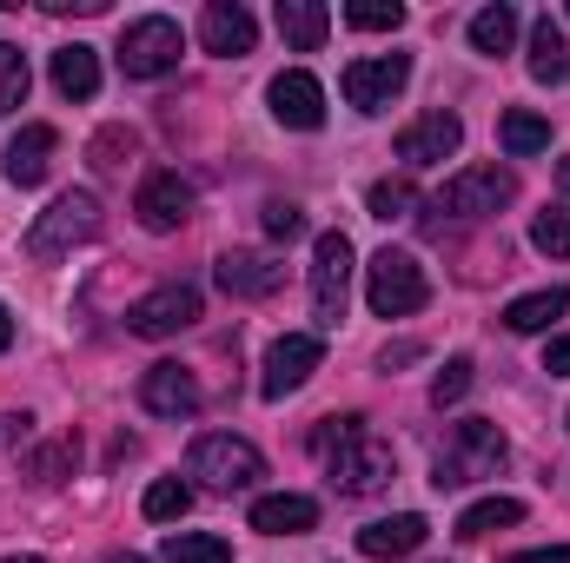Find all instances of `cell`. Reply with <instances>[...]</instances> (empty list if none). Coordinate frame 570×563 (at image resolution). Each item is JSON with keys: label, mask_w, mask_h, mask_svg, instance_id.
Instances as JSON below:
<instances>
[{"label": "cell", "mask_w": 570, "mask_h": 563, "mask_svg": "<svg viewBox=\"0 0 570 563\" xmlns=\"http://www.w3.org/2000/svg\"><path fill=\"white\" fill-rule=\"evenodd\" d=\"M213 279H219L226 298H273L285 285V266L273 253H226V259L213 266Z\"/></svg>", "instance_id": "cell-17"}, {"label": "cell", "mask_w": 570, "mask_h": 563, "mask_svg": "<svg viewBox=\"0 0 570 563\" xmlns=\"http://www.w3.org/2000/svg\"><path fill=\"white\" fill-rule=\"evenodd\" d=\"M458 146H464V120L438 107V113L412 120V127L399 134V159H405V166H438V159H451Z\"/></svg>", "instance_id": "cell-16"}, {"label": "cell", "mask_w": 570, "mask_h": 563, "mask_svg": "<svg viewBox=\"0 0 570 563\" xmlns=\"http://www.w3.org/2000/svg\"><path fill=\"white\" fill-rule=\"evenodd\" d=\"M153 524H173V517H186L193 511V484H179V477H153L146 484V504H140Z\"/></svg>", "instance_id": "cell-29"}, {"label": "cell", "mask_w": 570, "mask_h": 563, "mask_svg": "<svg viewBox=\"0 0 570 563\" xmlns=\"http://www.w3.org/2000/svg\"><path fill=\"white\" fill-rule=\"evenodd\" d=\"M199 318V285L186 279H166L140 292L134 305H127V332H140V338H173V332H186Z\"/></svg>", "instance_id": "cell-9"}, {"label": "cell", "mask_w": 570, "mask_h": 563, "mask_svg": "<svg viewBox=\"0 0 570 563\" xmlns=\"http://www.w3.org/2000/svg\"><path fill=\"white\" fill-rule=\"evenodd\" d=\"M564 312H570V292L564 285H544V292L511 298V305H504V325H511V332H551Z\"/></svg>", "instance_id": "cell-22"}, {"label": "cell", "mask_w": 570, "mask_h": 563, "mask_svg": "<svg viewBox=\"0 0 570 563\" xmlns=\"http://www.w3.org/2000/svg\"><path fill=\"white\" fill-rule=\"evenodd\" d=\"M140 405L153 418H193V412L206 405V392H199V378H193L186 365H146Z\"/></svg>", "instance_id": "cell-14"}, {"label": "cell", "mask_w": 570, "mask_h": 563, "mask_svg": "<svg viewBox=\"0 0 570 563\" xmlns=\"http://www.w3.org/2000/svg\"><path fill=\"white\" fill-rule=\"evenodd\" d=\"M405 80H412V60L405 53H372V60H352L345 67V100L358 107V113H385L399 93H405Z\"/></svg>", "instance_id": "cell-10"}, {"label": "cell", "mask_w": 570, "mask_h": 563, "mask_svg": "<svg viewBox=\"0 0 570 563\" xmlns=\"http://www.w3.org/2000/svg\"><path fill=\"white\" fill-rule=\"evenodd\" d=\"M186 471H193L206 491L233 497V491H253V484L266 477V457H259V444H246V437H233V431H206V437H193Z\"/></svg>", "instance_id": "cell-2"}, {"label": "cell", "mask_w": 570, "mask_h": 563, "mask_svg": "<svg viewBox=\"0 0 570 563\" xmlns=\"http://www.w3.org/2000/svg\"><path fill=\"white\" fill-rule=\"evenodd\" d=\"M518 199V172L511 166H464L444 179V192L431 199V213H451V219H484L498 206Z\"/></svg>", "instance_id": "cell-6"}, {"label": "cell", "mask_w": 570, "mask_h": 563, "mask_svg": "<svg viewBox=\"0 0 570 563\" xmlns=\"http://www.w3.org/2000/svg\"><path fill=\"white\" fill-rule=\"evenodd\" d=\"M53 146H60V134L53 127H20L13 140H7V159H0V172L13 179V186H40L47 179V166H53Z\"/></svg>", "instance_id": "cell-18"}, {"label": "cell", "mask_w": 570, "mask_h": 563, "mask_svg": "<svg viewBox=\"0 0 570 563\" xmlns=\"http://www.w3.org/2000/svg\"><path fill=\"white\" fill-rule=\"evenodd\" d=\"M352 431H365V418H358V412H345V418H325L318 431H312V451L325 457V451H338V444H345Z\"/></svg>", "instance_id": "cell-35"}, {"label": "cell", "mask_w": 570, "mask_h": 563, "mask_svg": "<svg viewBox=\"0 0 570 563\" xmlns=\"http://www.w3.org/2000/svg\"><path fill=\"white\" fill-rule=\"evenodd\" d=\"M325 477H332V491H338V497H379V491L399 477V457H392V444H385V437L352 431L338 451H325Z\"/></svg>", "instance_id": "cell-3"}, {"label": "cell", "mask_w": 570, "mask_h": 563, "mask_svg": "<svg viewBox=\"0 0 570 563\" xmlns=\"http://www.w3.org/2000/svg\"><path fill=\"white\" fill-rule=\"evenodd\" d=\"M425 298H431V279L412 253H399V246L372 253V266H365V305L379 318H412Z\"/></svg>", "instance_id": "cell-4"}, {"label": "cell", "mask_w": 570, "mask_h": 563, "mask_svg": "<svg viewBox=\"0 0 570 563\" xmlns=\"http://www.w3.org/2000/svg\"><path fill=\"white\" fill-rule=\"evenodd\" d=\"M107 563H146L140 551H120V557H107Z\"/></svg>", "instance_id": "cell-41"}, {"label": "cell", "mask_w": 570, "mask_h": 563, "mask_svg": "<svg viewBox=\"0 0 570 563\" xmlns=\"http://www.w3.org/2000/svg\"><path fill=\"white\" fill-rule=\"evenodd\" d=\"M365 206H372V219H412V206H419V192H412V179H379L372 192H365Z\"/></svg>", "instance_id": "cell-31"}, {"label": "cell", "mask_w": 570, "mask_h": 563, "mask_svg": "<svg viewBox=\"0 0 570 563\" xmlns=\"http://www.w3.org/2000/svg\"><path fill=\"white\" fill-rule=\"evenodd\" d=\"M471 47L491 53V60L511 53V47H518V7H504V0H498V7H478V13H471Z\"/></svg>", "instance_id": "cell-25"}, {"label": "cell", "mask_w": 570, "mask_h": 563, "mask_svg": "<svg viewBox=\"0 0 570 563\" xmlns=\"http://www.w3.org/2000/svg\"><path fill=\"white\" fill-rule=\"evenodd\" d=\"M345 292H352V239L345 233H318V246H312V318L325 332H338Z\"/></svg>", "instance_id": "cell-8"}, {"label": "cell", "mask_w": 570, "mask_h": 563, "mask_svg": "<svg viewBox=\"0 0 570 563\" xmlns=\"http://www.w3.org/2000/svg\"><path fill=\"white\" fill-rule=\"evenodd\" d=\"M53 87H60L67 100H94V93H100V53L80 47V40L60 47V53H53Z\"/></svg>", "instance_id": "cell-24"}, {"label": "cell", "mask_w": 570, "mask_h": 563, "mask_svg": "<svg viewBox=\"0 0 570 563\" xmlns=\"http://www.w3.org/2000/svg\"><path fill=\"white\" fill-rule=\"evenodd\" d=\"M524 67H531V80H538V87L570 80V40H564V27H558L551 13L531 27V60H524Z\"/></svg>", "instance_id": "cell-21"}, {"label": "cell", "mask_w": 570, "mask_h": 563, "mask_svg": "<svg viewBox=\"0 0 570 563\" xmlns=\"http://www.w3.org/2000/svg\"><path fill=\"white\" fill-rule=\"evenodd\" d=\"M134 213H140L146 233H179L193 219V186L179 172H146L140 192H134Z\"/></svg>", "instance_id": "cell-12"}, {"label": "cell", "mask_w": 570, "mask_h": 563, "mask_svg": "<svg viewBox=\"0 0 570 563\" xmlns=\"http://www.w3.org/2000/svg\"><path fill=\"white\" fill-rule=\"evenodd\" d=\"M279 33H285V47L318 53V47H325V33H332V13H325L318 0H279Z\"/></svg>", "instance_id": "cell-23"}, {"label": "cell", "mask_w": 570, "mask_h": 563, "mask_svg": "<svg viewBox=\"0 0 570 563\" xmlns=\"http://www.w3.org/2000/svg\"><path fill=\"white\" fill-rule=\"evenodd\" d=\"M504 457H511V444H504L498 424L464 418V424H451V437H444V451H438V464H431V484H438V491H464V484H478V477H498Z\"/></svg>", "instance_id": "cell-1"}, {"label": "cell", "mask_w": 570, "mask_h": 563, "mask_svg": "<svg viewBox=\"0 0 570 563\" xmlns=\"http://www.w3.org/2000/svg\"><path fill=\"white\" fill-rule=\"evenodd\" d=\"M100 233V199L94 192H60L33 226H27V253L33 259H67L73 246H87Z\"/></svg>", "instance_id": "cell-5"}, {"label": "cell", "mask_w": 570, "mask_h": 563, "mask_svg": "<svg viewBox=\"0 0 570 563\" xmlns=\"http://www.w3.org/2000/svg\"><path fill=\"white\" fill-rule=\"evenodd\" d=\"M425 537H431V524L419 517V511H405V517H379V524H365V531H358V551L379 557V563H392V557H412Z\"/></svg>", "instance_id": "cell-19"}, {"label": "cell", "mask_w": 570, "mask_h": 563, "mask_svg": "<svg viewBox=\"0 0 570 563\" xmlns=\"http://www.w3.org/2000/svg\"><path fill=\"white\" fill-rule=\"evenodd\" d=\"M179 53H186V33H179V20H166V13H146V20H134V27L120 33V73H127V80H159V73H173Z\"/></svg>", "instance_id": "cell-7"}, {"label": "cell", "mask_w": 570, "mask_h": 563, "mask_svg": "<svg viewBox=\"0 0 570 563\" xmlns=\"http://www.w3.org/2000/svg\"><path fill=\"white\" fill-rule=\"evenodd\" d=\"M199 40H206V53L239 60V53L259 47V20H253L239 0H206V13H199Z\"/></svg>", "instance_id": "cell-15"}, {"label": "cell", "mask_w": 570, "mask_h": 563, "mask_svg": "<svg viewBox=\"0 0 570 563\" xmlns=\"http://www.w3.org/2000/svg\"><path fill=\"white\" fill-rule=\"evenodd\" d=\"M498 140H504V152H511V159H524V152H544V146H551V120H544V113H524V107H511V113L498 120Z\"/></svg>", "instance_id": "cell-27"}, {"label": "cell", "mask_w": 570, "mask_h": 563, "mask_svg": "<svg viewBox=\"0 0 570 563\" xmlns=\"http://www.w3.org/2000/svg\"><path fill=\"white\" fill-rule=\"evenodd\" d=\"M159 563H233V544L226 537H206V531H173Z\"/></svg>", "instance_id": "cell-28"}, {"label": "cell", "mask_w": 570, "mask_h": 563, "mask_svg": "<svg viewBox=\"0 0 570 563\" xmlns=\"http://www.w3.org/2000/svg\"><path fill=\"white\" fill-rule=\"evenodd\" d=\"M318 358H325V345H318V332H285V338H273V352H266V378H259V392L279 405V398H292L312 372H318Z\"/></svg>", "instance_id": "cell-11"}, {"label": "cell", "mask_w": 570, "mask_h": 563, "mask_svg": "<svg viewBox=\"0 0 570 563\" xmlns=\"http://www.w3.org/2000/svg\"><path fill=\"white\" fill-rule=\"evenodd\" d=\"M266 233H273V239H298V233H305V213H298L292 199H273V206H266Z\"/></svg>", "instance_id": "cell-36"}, {"label": "cell", "mask_w": 570, "mask_h": 563, "mask_svg": "<svg viewBox=\"0 0 570 563\" xmlns=\"http://www.w3.org/2000/svg\"><path fill=\"white\" fill-rule=\"evenodd\" d=\"M511 524H524V504L518 497H478L458 517V537H491V531H511Z\"/></svg>", "instance_id": "cell-26"}, {"label": "cell", "mask_w": 570, "mask_h": 563, "mask_svg": "<svg viewBox=\"0 0 570 563\" xmlns=\"http://www.w3.org/2000/svg\"><path fill=\"white\" fill-rule=\"evenodd\" d=\"M7 345H13V312L0 305V352H7Z\"/></svg>", "instance_id": "cell-40"}, {"label": "cell", "mask_w": 570, "mask_h": 563, "mask_svg": "<svg viewBox=\"0 0 570 563\" xmlns=\"http://www.w3.org/2000/svg\"><path fill=\"white\" fill-rule=\"evenodd\" d=\"M266 100H273V120H279V127H292V134H312V127H325V87H318L305 67L279 73V80L266 87Z\"/></svg>", "instance_id": "cell-13"}, {"label": "cell", "mask_w": 570, "mask_h": 563, "mask_svg": "<svg viewBox=\"0 0 570 563\" xmlns=\"http://www.w3.org/2000/svg\"><path fill=\"white\" fill-rule=\"evenodd\" d=\"M412 358H425V345H385V358H379V372H392V365H412Z\"/></svg>", "instance_id": "cell-38"}, {"label": "cell", "mask_w": 570, "mask_h": 563, "mask_svg": "<svg viewBox=\"0 0 570 563\" xmlns=\"http://www.w3.org/2000/svg\"><path fill=\"white\" fill-rule=\"evenodd\" d=\"M511 563H570V544H551V551H518Z\"/></svg>", "instance_id": "cell-39"}, {"label": "cell", "mask_w": 570, "mask_h": 563, "mask_svg": "<svg viewBox=\"0 0 570 563\" xmlns=\"http://www.w3.org/2000/svg\"><path fill=\"white\" fill-rule=\"evenodd\" d=\"M7 563H47V557H7Z\"/></svg>", "instance_id": "cell-43"}, {"label": "cell", "mask_w": 570, "mask_h": 563, "mask_svg": "<svg viewBox=\"0 0 570 563\" xmlns=\"http://www.w3.org/2000/svg\"><path fill=\"white\" fill-rule=\"evenodd\" d=\"M558 186H564V192H570V159H564V166H558Z\"/></svg>", "instance_id": "cell-42"}, {"label": "cell", "mask_w": 570, "mask_h": 563, "mask_svg": "<svg viewBox=\"0 0 570 563\" xmlns=\"http://www.w3.org/2000/svg\"><path fill=\"white\" fill-rule=\"evenodd\" d=\"M471 372H478L471 358H451V365H444V372L431 378V405H438V412H444V405H458V398L471 392Z\"/></svg>", "instance_id": "cell-34"}, {"label": "cell", "mask_w": 570, "mask_h": 563, "mask_svg": "<svg viewBox=\"0 0 570 563\" xmlns=\"http://www.w3.org/2000/svg\"><path fill=\"white\" fill-rule=\"evenodd\" d=\"M345 20H352L358 33H392V27H405V7H399V0H352Z\"/></svg>", "instance_id": "cell-33"}, {"label": "cell", "mask_w": 570, "mask_h": 563, "mask_svg": "<svg viewBox=\"0 0 570 563\" xmlns=\"http://www.w3.org/2000/svg\"><path fill=\"white\" fill-rule=\"evenodd\" d=\"M531 246H538L544 259H570V206H544V213L531 219Z\"/></svg>", "instance_id": "cell-30"}, {"label": "cell", "mask_w": 570, "mask_h": 563, "mask_svg": "<svg viewBox=\"0 0 570 563\" xmlns=\"http://www.w3.org/2000/svg\"><path fill=\"white\" fill-rule=\"evenodd\" d=\"M544 372H551V378H570V332L544 345Z\"/></svg>", "instance_id": "cell-37"}, {"label": "cell", "mask_w": 570, "mask_h": 563, "mask_svg": "<svg viewBox=\"0 0 570 563\" xmlns=\"http://www.w3.org/2000/svg\"><path fill=\"white\" fill-rule=\"evenodd\" d=\"M312 524H318V504L298 491H273L253 504V531H266V537H305Z\"/></svg>", "instance_id": "cell-20"}, {"label": "cell", "mask_w": 570, "mask_h": 563, "mask_svg": "<svg viewBox=\"0 0 570 563\" xmlns=\"http://www.w3.org/2000/svg\"><path fill=\"white\" fill-rule=\"evenodd\" d=\"M27 80H33V73H27V53L0 40V120H7V113L27 100Z\"/></svg>", "instance_id": "cell-32"}]
</instances>
